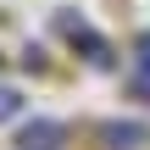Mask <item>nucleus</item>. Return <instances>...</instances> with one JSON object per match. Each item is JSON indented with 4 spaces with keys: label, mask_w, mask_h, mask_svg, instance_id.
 <instances>
[{
    "label": "nucleus",
    "mask_w": 150,
    "mask_h": 150,
    "mask_svg": "<svg viewBox=\"0 0 150 150\" xmlns=\"http://www.w3.org/2000/svg\"><path fill=\"white\" fill-rule=\"evenodd\" d=\"M11 117H22V95L0 83V122H11Z\"/></svg>",
    "instance_id": "obj_4"
},
{
    "label": "nucleus",
    "mask_w": 150,
    "mask_h": 150,
    "mask_svg": "<svg viewBox=\"0 0 150 150\" xmlns=\"http://www.w3.org/2000/svg\"><path fill=\"white\" fill-rule=\"evenodd\" d=\"M100 139H106V150H134V145H145L150 134L139 122H100Z\"/></svg>",
    "instance_id": "obj_2"
},
{
    "label": "nucleus",
    "mask_w": 150,
    "mask_h": 150,
    "mask_svg": "<svg viewBox=\"0 0 150 150\" xmlns=\"http://www.w3.org/2000/svg\"><path fill=\"white\" fill-rule=\"evenodd\" d=\"M134 89L150 100V33H139V67H134Z\"/></svg>",
    "instance_id": "obj_3"
},
{
    "label": "nucleus",
    "mask_w": 150,
    "mask_h": 150,
    "mask_svg": "<svg viewBox=\"0 0 150 150\" xmlns=\"http://www.w3.org/2000/svg\"><path fill=\"white\" fill-rule=\"evenodd\" d=\"M61 122H50V117H33V122H22V134H17V150H61Z\"/></svg>",
    "instance_id": "obj_1"
}]
</instances>
